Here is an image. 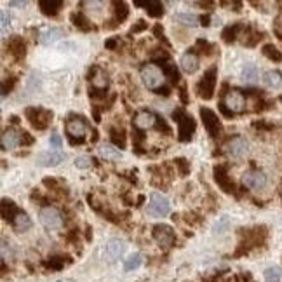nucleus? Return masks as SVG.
Segmentation results:
<instances>
[{"label":"nucleus","mask_w":282,"mask_h":282,"mask_svg":"<svg viewBox=\"0 0 282 282\" xmlns=\"http://www.w3.org/2000/svg\"><path fill=\"white\" fill-rule=\"evenodd\" d=\"M70 19L73 21V25L77 26V28L84 30V32H89V30H93V21H91L89 18H86V14L84 12H73L72 16H70Z\"/></svg>","instance_id":"obj_27"},{"label":"nucleus","mask_w":282,"mask_h":282,"mask_svg":"<svg viewBox=\"0 0 282 282\" xmlns=\"http://www.w3.org/2000/svg\"><path fill=\"white\" fill-rule=\"evenodd\" d=\"M11 23V18L7 16V12L5 11H2V30H5L7 28V25Z\"/></svg>","instance_id":"obj_43"},{"label":"nucleus","mask_w":282,"mask_h":282,"mask_svg":"<svg viewBox=\"0 0 282 282\" xmlns=\"http://www.w3.org/2000/svg\"><path fill=\"white\" fill-rule=\"evenodd\" d=\"M91 157H87V155H79V157H75V168H79V169H87L91 166Z\"/></svg>","instance_id":"obj_37"},{"label":"nucleus","mask_w":282,"mask_h":282,"mask_svg":"<svg viewBox=\"0 0 282 282\" xmlns=\"http://www.w3.org/2000/svg\"><path fill=\"white\" fill-rule=\"evenodd\" d=\"M18 145H21V131H16L14 127L4 129V132H2V150H14Z\"/></svg>","instance_id":"obj_16"},{"label":"nucleus","mask_w":282,"mask_h":282,"mask_svg":"<svg viewBox=\"0 0 282 282\" xmlns=\"http://www.w3.org/2000/svg\"><path fill=\"white\" fill-rule=\"evenodd\" d=\"M40 223L46 226L47 230H59L63 226V215L53 206H46L40 209L39 213Z\"/></svg>","instance_id":"obj_8"},{"label":"nucleus","mask_w":282,"mask_h":282,"mask_svg":"<svg viewBox=\"0 0 282 282\" xmlns=\"http://www.w3.org/2000/svg\"><path fill=\"white\" fill-rule=\"evenodd\" d=\"M172 118H174V122L178 124L179 141H183V143L190 141V139L193 138V134H195V120H193L192 115H188L185 110H181V108H176V110L172 112Z\"/></svg>","instance_id":"obj_2"},{"label":"nucleus","mask_w":282,"mask_h":282,"mask_svg":"<svg viewBox=\"0 0 282 282\" xmlns=\"http://www.w3.org/2000/svg\"><path fill=\"white\" fill-rule=\"evenodd\" d=\"M179 98H181V101H183V103H188V98H186V86H185V84H183V86H181V89H179Z\"/></svg>","instance_id":"obj_44"},{"label":"nucleus","mask_w":282,"mask_h":282,"mask_svg":"<svg viewBox=\"0 0 282 282\" xmlns=\"http://www.w3.org/2000/svg\"><path fill=\"white\" fill-rule=\"evenodd\" d=\"M12 228H14L16 232H26V230L32 228V220L28 218L26 213L21 211V213L14 218V222H12Z\"/></svg>","instance_id":"obj_29"},{"label":"nucleus","mask_w":282,"mask_h":282,"mask_svg":"<svg viewBox=\"0 0 282 282\" xmlns=\"http://www.w3.org/2000/svg\"><path fill=\"white\" fill-rule=\"evenodd\" d=\"M169 209H171V204L162 193H152L150 202H148V215L152 218H164L169 215Z\"/></svg>","instance_id":"obj_9"},{"label":"nucleus","mask_w":282,"mask_h":282,"mask_svg":"<svg viewBox=\"0 0 282 282\" xmlns=\"http://www.w3.org/2000/svg\"><path fill=\"white\" fill-rule=\"evenodd\" d=\"M174 166L179 169V172H181L183 176L188 174V172H190V162H186L185 159H176V161H174Z\"/></svg>","instance_id":"obj_38"},{"label":"nucleus","mask_w":282,"mask_h":282,"mask_svg":"<svg viewBox=\"0 0 282 282\" xmlns=\"http://www.w3.org/2000/svg\"><path fill=\"white\" fill-rule=\"evenodd\" d=\"M263 82L268 87H279L282 84V73L277 70H270L263 75Z\"/></svg>","instance_id":"obj_30"},{"label":"nucleus","mask_w":282,"mask_h":282,"mask_svg":"<svg viewBox=\"0 0 282 282\" xmlns=\"http://www.w3.org/2000/svg\"><path fill=\"white\" fill-rule=\"evenodd\" d=\"M247 141L242 138V136H235V138L228 139L225 145V154L230 155L232 159H240L247 154Z\"/></svg>","instance_id":"obj_12"},{"label":"nucleus","mask_w":282,"mask_h":282,"mask_svg":"<svg viewBox=\"0 0 282 282\" xmlns=\"http://www.w3.org/2000/svg\"><path fill=\"white\" fill-rule=\"evenodd\" d=\"M200 118H202V124L206 127L207 134L211 136L213 139H220L222 138V122H220V117L215 113V112L211 110V108H200Z\"/></svg>","instance_id":"obj_7"},{"label":"nucleus","mask_w":282,"mask_h":282,"mask_svg":"<svg viewBox=\"0 0 282 282\" xmlns=\"http://www.w3.org/2000/svg\"><path fill=\"white\" fill-rule=\"evenodd\" d=\"M242 30V25H239V23H235V25H230V26H226L225 30H223V33H222V37H223V40H225L226 44H232L233 40L239 37V32Z\"/></svg>","instance_id":"obj_31"},{"label":"nucleus","mask_w":282,"mask_h":282,"mask_svg":"<svg viewBox=\"0 0 282 282\" xmlns=\"http://www.w3.org/2000/svg\"><path fill=\"white\" fill-rule=\"evenodd\" d=\"M215 179L216 183H218V186L223 190V192L226 193H232L235 192V186H233V183L228 179V174H226V168L225 166H216L215 168Z\"/></svg>","instance_id":"obj_17"},{"label":"nucleus","mask_w":282,"mask_h":282,"mask_svg":"<svg viewBox=\"0 0 282 282\" xmlns=\"http://www.w3.org/2000/svg\"><path fill=\"white\" fill-rule=\"evenodd\" d=\"M91 84H93V89L96 91H107L108 89V84H110V80H108V75L101 70V68H94L93 72V79H91Z\"/></svg>","instance_id":"obj_22"},{"label":"nucleus","mask_w":282,"mask_h":282,"mask_svg":"<svg viewBox=\"0 0 282 282\" xmlns=\"http://www.w3.org/2000/svg\"><path fill=\"white\" fill-rule=\"evenodd\" d=\"M64 129H66L68 139H70L72 145L84 143V138H86V132H87V122L84 117L68 118L66 124H64Z\"/></svg>","instance_id":"obj_6"},{"label":"nucleus","mask_w":282,"mask_h":282,"mask_svg":"<svg viewBox=\"0 0 282 282\" xmlns=\"http://www.w3.org/2000/svg\"><path fill=\"white\" fill-rule=\"evenodd\" d=\"M98 154H100L105 161H120L122 159V152L112 143H101L100 148H98Z\"/></svg>","instance_id":"obj_21"},{"label":"nucleus","mask_w":282,"mask_h":282,"mask_svg":"<svg viewBox=\"0 0 282 282\" xmlns=\"http://www.w3.org/2000/svg\"><path fill=\"white\" fill-rule=\"evenodd\" d=\"M115 7L117 9H113V18H112L110 28H115V26L120 25L122 21H125V18H127V14H129V9L124 2H115Z\"/></svg>","instance_id":"obj_25"},{"label":"nucleus","mask_w":282,"mask_h":282,"mask_svg":"<svg viewBox=\"0 0 282 282\" xmlns=\"http://www.w3.org/2000/svg\"><path fill=\"white\" fill-rule=\"evenodd\" d=\"M244 108H246V96H244L240 91L232 89L225 94V98H223V105H222V110L225 112V115L233 117L235 113L244 112Z\"/></svg>","instance_id":"obj_5"},{"label":"nucleus","mask_w":282,"mask_h":282,"mask_svg":"<svg viewBox=\"0 0 282 282\" xmlns=\"http://www.w3.org/2000/svg\"><path fill=\"white\" fill-rule=\"evenodd\" d=\"M263 54H265V56H268V57H270V59H274V61H281V59H282L281 53H279V51L275 49L274 46H270V44L263 47Z\"/></svg>","instance_id":"obj_36"},{"label":"nucleus","mask_w":282,"mask_h":282,"mask_svg":"<svg viewBox=\"0 0 282 282\" xmlns=\"http://www.w3.org/2000/svg\"><path fill=\"white\" fill-rule=\"evenodd\" d=\"M240 79L244 80L246 84H254L258 80V70L254 64H246V68L242 70V75Z\"/></svg>","instance_id":"obj_33"},{"label":"nucleus","mask_w":282,"mask_h":282,"mask_svg":"<svg viewBox=\"0 0 282 282\" xmlns=\"http://www.w3.org/2000/svg\"><path fill=\"white\" fill-rule=\"evenodd\" d=\"M152 235H154V240L164 249H169V247L174 246L176 242V233L174 230L171 228L169 225H155L154 230H152Z\"/></svg>","instance_id":"obj_10"},{"label":"nucleus","mask_w":282,"mask_h":282,"mask_svg":"<svg viewBox=\"0 0 282 282\" xmlns=\"http://www.w3.org/2000/svg\"><path fill=\"white\" fill-rule=\"evenodd\" d=\"M33 143V138L28 134V132L21 131V145H32Z\"/></svg>","instance_id":"obj_42"},{"label":"nucleus","mask_w":282,"mask_h":282,"mask_svg":"<svg viewBox=\"0 0 282 282\" xmlns=\"http://www.w3.org/2000/svg\"><path fill=\"white\" fill-rule=\"evenodd\" d=\"M242 183H244V186H247V188L254 190V192H260V190L267 188L268 178H267V174L261 171H247V172H244V176H242Z\"/></svg>","instance_id":"obj_11"},{"label":"nucleus","mask_w":282,"mask_h":282,"mask_svg":"<svg viewBox=\"0 0 282 282\" xmlns=\"http://www.w3.org/2000/svg\"><path fill=\"white\" fill-rule=\"evenodd\" d=\"M70 263H72V258L59 254V256H51L47 261H44V267L51 268V270H63V268L68 267Z\"/></svg>","instance_id":"obj_24"},{"label":"nucleus","mask_w":282,"mask_h":282,"mask_svg":"<svg viewBox=\"0 0 282 282\" xmlns=\"http://www.w3.org/2000/svg\"><path fill=\"white\" fill-rule=\"evenodd\" d=\"M216 82H218V68L211 66L202 75V79L199 80V84H197V94H199V98H202L206 101L213 100Z\"/></svg>","instance_id":"obj_3"},{"label":"nucleus","mask_w":282,"mask_h":282,"mask_svg":"<svg viewBox=\"0 0 282 282\" xmlns=\"http://www.w3.org/2000/svg\"><path fill=\"white\" fill-rule=\"evenodd\" d=\"M7 51L16 57V59L21 61L23 57H25V54H26V46H25V42H23L21 37H18V35L12 37V39L9 40V44H7Z\"/></svg>","instance_id":"obj_20"},{"label":"nucleus","mask_w":282,"mask_h":282,"mask_svg":"<svg viewBox=\"0 0 282 282\" xmlns=\"http://www.w3.org/2000/svg\"><path fill=\"white\" fill-rule=\"evenodd\" d=\"M61 37H64V32L61 28H49L40 35V42H42L44 46H51V44H54L56 40H59Z\"/></svg>","instance_id":"obj_26"},{"label":"nucleus","mask_w":282,"mask_h":282,"mask_svg":"<svg viewBox=\"0 0 282 282\" xmlns=\"http://www.w3.org/2000/svg\"><path fill=\"white\" fill-rule=\"evenodd\" d=\"M124 251H125L124 240L110 239L107 244H105V260H107L108 263H113V261H117L118 258L124 254Z\"/></svg>","instance_id":"obj_14"},{"label":"nucleus","mask_w":282,"mask_h":282,"mask_svg":"<svg viewBox=\"0 0 282 282\" xmlns=\"http://www.w3.org/2000/svg\"><path fill=\"white\" fill-rule=\"evenodd\" d=\"M105 46L108 47V49H113L115 46H117V39H110V40H107V44Z\"/></svg>","instance_id":"obj_45"},{"label":"nucleus","mask_w":282,"mask_h":282,"mask_svg":"<svg viewBox=\"0 0 282 282\" xmlns=\"http://www.w3.org/2000/svg\"><path fill=\"white\" fill-rule=\"evenodd\" d=\"M9 5H11V7H25L26 2H9Z\"/></svg>","instance_id":"obj_46"},{"label":"nucleus","mask_w":282,"mask_h":282,"mask_svg":"<svg viewBox=\"0 0 282 282\" xmlns=\"http://www.w3.org/2000/svg\"><path fill=\"white\" fill-rule=\"evenodd\" d=\"M174 21H178L179 25H185V26H197V25H199V18H197L195 14H190V12H181V14H176Z\"/></svg>","instance_id":"obj_32"},{"label":"nucleus","mask_w":282,"mask_h":282,"mask_svg":"<svg viewBox=\"0 0 282 282\" xmlns=\"http://www.w3.org/2000/svg\"><path fill=\"white\" fill-rule=\"evenodd\" d=\"M19 213H21V211L18 209V206H16L12 200H7V199L2 200V218H4L5 222H9L12 225V222H14V218Z\"/></svg>","instance_id":"obj_23"},{"label":"nucleus","mask_w":282,"mask_h":282,"mask_svg":"<svg viewBox=\"0 0 282 282\" xmlns=\"http://www.w3.org/2000/svg\"><path fill=\"white\" fill-rule=\"evenodd\" d=\"M139 77H141L143 86L150 91H155V93H159L166 82L164 72H162L161 68L154 63H147L145 66H141V70H139Z\"/></svg>","instance_id":"obj_1"},{"label":"nucleus","mask_w":282,"mask_h":282,"mask_svg":"<svg viewBox=\"0 0 282 282\" xmlns=\"http://www.w3.org/2000/svg\"><path fill=\"white\" fill-rule=\"evenodd\" d=\"M141 265V254L139 253H134V254H131V256L125 260V263H124V270L125 272H131V270H136V268Z\"/></svg>","instance_id":"obj_35"},{"label":"nucleus","mask_w":282,"mask_h":282,"mask_svg":"<svg viewBox=\"0 0 282 282\" xmlns=\"http://www.w3.org/2000/svg\"><path fill=\"white\" fill-rule=\"evenodd\" d=\"M265 282H281L282 281V268L281 267H270L263 272Z\"/></svg>","instance_id":"obj_34"},{"label":"nucleus","mask_w":282,"mask_h":282,"mask_svg":"<svg viewBox=\"0 0 282 282\" xmlns=\"http://www.w3.org/2000/svg\"><path fill=\"white\" fill-rule=\"evenodd\" d=\"M25 115L28 118L30 125L37 131H44V129L49 127L51 120H53V112L46 110V108L40 107H30L25 110Z\"/></svg>","instance_id":"obj_4"},{"label":"nucleus","mask_w":282,"mask_h":282,"mask_svg":"<svg viewBox=\"0 0 282 282\" xmlns=\"http://www.w3.org/2000/svg\"><path fill=\"white\" fill-rule=\"evenodd\" d=\"M61 147H63V141H61L59 134H53L51 136V148L56 152H61Z\"/></svg>","instance_id":"obj_39"},{"label":"nucleus","mask_w":282,"mask_h":282,"mask_svg":"<svg viewBox=\"0 0 282 282\" xmlns=\"http://www.w3.org/2000/svg\"><path fill=\"white\" fill-rule=\"evenodd\" d=\"M159 120H161V118H159L154 112L141 110V112H138V113L134 115V120H132V124H134V127L139 129V131H145V129L155 127Z\"/></svg>","instance_id":"obj_13"},{"label":"nucleus","mask_w":282,"mask_h":282,"mask_svg":"<svg viewBox=\"0 0 282 282\" xmlns=\"http://www.w3.org/2000/svg\"><path fill=\"white\" fill-rule=\"evenodd\" d=\"M63 161H64V154L56 150L42 152V154H39V157H37V164L42 166V168H56V166H59Z\"/></svg>","instance_id":"obj_15"},{"label":"nucleus","mask_w":282,"mask_h":282,"mask_svg":"<svg viewBox=\"0 0 282 282\" xmlns=\"http://www.w3.org/2000/svg\"><path fill=\"white\" fill-rule=\"evenodd\" d=\"M14 84H16V79L14 77H11V80H4L2 82V96H5V94L9 93V91H12V87H14Z\"/></svg>","instance_id":"obj_40"},{"label":"nucleus","mask_w":282,"mask_h":282,"mask_svg":"<svg viewBox=\"0 0 282 282\" xmlns=\"http://www.w3.org/2000/svg\"><path fill=\"white\" fill-rule=\"evenodd\" d=\"M202 25H209V16H202Z\"/></svg>","instance_id":"obj_47"},{"label":"nucleus","mask_w":282,"mask_h":282,"mask_svg":"<svg viewBox=\"0 0 282 282\" xmlns=\"http://www.w3.org/2000/svg\"><path fill=\"white\" fill-rule=\"evenodd\" d=\"M39 7H40V11H42L46 16H56L57 12L61 11V7H63V2H56V0L46 2V0H40Z\"/></svg>","instance_id":"obj_28"},{"label":"nucleus","mask_w":282,"mask_h":282,"mask_svg":"<svg viewBox=\"0 0 282 282\" xmlns=\"http://www.w3.org/2000/svg\"><path fill=\"white\" fill-rule=\"evenodd\" d=\"M145 28H147V23H145L143 19H139V21H138V25H136V26H132V28H131V33H138V32H143Z\"/></svg>","instance_id":"obj_41"},{"label":"nucleus","mask_w":282,"mask_h":282,"mask_svg":"<svg viewBox=\"0 0 282 282\" xmlns=\"http://www.w3.org/2000/svg\"><path fill=\"white\" fill-rule=\"evenodd\" d=\"M199 56H197L193 51H188V53H185L181 56V59H179V66H181V70L185 73H188V75H192V73H195L197 70H199Z\"/></svg>","instance_id":"obj_18"},{"label":"nucleus","mask_w":282,"mask_h":282,"mask_svg":"<svg viewBox=\"0 0 282 282\" xmlns=\"http://www.w3.org/2000/svg\"><path fill=\"white\" fill-rule=\"evenodd\" d=\"M134 5H138V7H143L145 11L148 12V16H152V18H161V16L164 14V5H162L161 2H157V0H148V2H143V0H136Z\"/></svg>","instance_id":"obj_19"}]
</instances>
